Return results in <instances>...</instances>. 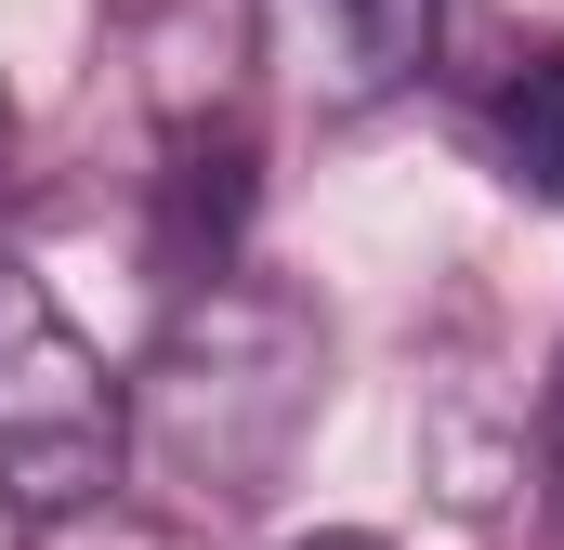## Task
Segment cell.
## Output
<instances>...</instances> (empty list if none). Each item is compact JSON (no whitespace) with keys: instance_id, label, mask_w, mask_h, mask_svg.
<instances>
[{"instance_id":"cell-1","label":"cell","mask_w":564,"mask_h":550,"mask_svg":"<svg viewBox=\"0 0 564 550\" xmlns=\"http://www.w3.org/2000/svg\"><path fill=\"white\" fill-rule=\"evenodd\" d=\"M315 407H328V328L302 288H276L250 263L197 275L171 301L158 354L132 367V446L197 525L263 512L302 459V432H315Z\"/></svg>"},{"instance_id":"cell-2","label":"cell","mask_w":564,"mask_h":550,"mask_svg":"<svg viewBox=\"0 0 564 550\" xmlns=\"http://www.w3.org/2000/svg\"><path fill=\"white\" fill-rule=\"evenodd\" d=\"M119 472H132V381L26 263H0V498L26 525H79Z\"/></svg>"},{"instance_id":"cell-3","label":"cell","mask_w":564,"mask_h":550,"mask_svg":"<svg viewBox=\"0 0 564 550\" xmlns=\"http://www.w3.org/2000/svg\"><path fill=\"white\" fill-rule=\"evenodd\" d=\"M446 0H250V66L302 119H368L433 66Z\"/></svg>"},{"instance_id":"cell-4","label":"cell","mask_w":564,"mask_h":550,"mask_svg":"<svg viewBox=\"0 0 564 550\" xmlns=\"http://www.w3.org/2000/svg\"><path fill=\"white\" fill-rule=\"evenodd\" d=\"M237 223H250V132H184L158 184V263L197 288L237 263Z\"/></svg>"},{"instance_id":"cell-5","label":"cell","mask_w":564,"mask_h":550,"mask_svg":"<svg viewBox=\"0 0 564 550\" xmlns=\"http://www.w3.org/2000/svg\"><path fill=\"white\" fill-rule=\"evenodd\" d=\"M486 157L525 210H564V40H525L486 92Z\"/></svg>"},{"instance_id":"cell-6","label":"cell","mask_w":564,"mask_h":550,"mask_svg":"<svg viewBox=\"0 0 564 550\" xmlns=\"http://www.w3.org/2000/svg\"><path fill=\"white\" fill-rule=\"evenodd\" d=\"M539 472H552V525H564V354H552V394H539Z\"/></svg>"},{"instance_id":"cell-7","label":"cell","mask_w":564,"mask_h":550,"mask_svg":"<svg viewBox=\"0 0 564 550\" xmlns=\"http://www.w3.org/2000/svg\"><path fill=\"white\" fill-rule=\"evenodd\" d=\"M289 550H381V538H289Z\"/></svg>"},{"instance_id":"cell-8","label":"cell","mask_w":564,"mask_h":550,"mask_svg":"<svg viewBox=\"0 0 564 550\" xmlns=\"http://www.w3.org/2000/svg\"><path fill=\"white\" fill-rule=\"evenodd\" d=\"M0 157H13V106H0Z\"/></svg>"}]
</instances>
